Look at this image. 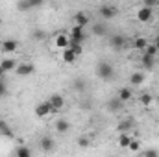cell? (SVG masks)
<instances>
[{
	"label": "cell",
	"instance_id": "obj_1",
	"mask_svg": "<svg viewBox=\"0 0 159 157\" xmlns=\"http://www.w3.org/2000/svg\"><path fill=\"white\" fill-rule=\"evenodd\" d=\"M96 76L100 79H104V81H109V79H113V76H115V67L109 61H100L96 65Z\"/></svg>",
	"mask_w": 159,
	"mask_h": 157
},
{
	"label": "cell",
	"instance_id": "obj_2",
	"mask_svg": "<svg viewBox=\"0 0 159 157\" xmlns=\"http://www.w3.org/2000/svg\"><path fill=\"white\" fill-rule=\"evenodd\" d=\"M98 13H100V17L104 20H111L113 17H117V6H113V4H102L100 9H98Z\"/></svg>",
	"mask_w": 159,
	"mask_h": 157
},
{
	"label": "cell",
	"instance_id": "obj_3",
	"mask_svg": "<svg viewBox=\"0 0 159 157\" xmlns=\"http://www.w3.org/2000/svg\"><path fill=\"white\" fill-rule=\"evenodd\" d=\"M85 28H80V26H72L70 28V34H69V39L74 41V43H80V44H83V41H85Z\"/></svg>",
	"mask_w": 159,
	"mask_h": 157
},
{
	"label": "cell",
	"instance_id": "obj_4",
	"mask_svg": "<svg viewBox=\"0 0 159 157\" xmlns=\"http://www.w3.org/2000/svg\"><path fill=\"white\" fill-rule=\"evenodd\" d=\"M52 113H56V111L52 109V105H50L48 100L37 104V107H35V117H39V118H44V117H48V115H52Z\"/></svg>",
	"mask_w": 159,
	"mask_h": 157
},
{
	"label": "cell",
	"instance_id": "obj_5",
	"mask_svg": "<svg viewBox=\"0 0 159 157\" xmlns=\"http://www.w3.org/2000/svg\"><path fill=\"white\" fill-rule=\"evenodd\" d=\"M109 46H111L113 50H122V48L126 46V37H124L122 34H113V35H109Z\"/></svg>",
	"mask_w": 159,
	"mask_h": 157
},
{
	"label": "cell",
	"instance_id": "obj_6",
	"mask_svg": "<svg viewBox=\"0 0 159 157\" xmlns=\"http://www.w3.org/2000/svg\"><path fill=\"white\" fill-rule=\"evenodd\" d=\"M152 19H154V9L144 7V6H141V7L137 9V20H139V22H150Z\"/></svg>",
	"mask_w": 159,
	"mask_h": 157
},
{
	"label": "cell",
	"instance_id": "obj_7",
	"mask_svg": "<svg viewBox=\"0 0 159 157\" xmlns=\"http://www.w3.org/2000/svg\"><path fill=\"white\" fill-rule=\"evenodd\" d=\"M93 35H96V37H106L107 34H109V26L102 20V22H94L93 24Z\"/></svg>",
	"mask_w": 159,
	"mask_h": 157
},
{
	"label": "cell",
	"instance_id": "obj_8",
	"mask_svg": "<svg viewBox=\"0 0 159 157\" xmlns=\"http://www.w3.org/2000/svg\"><path fill=\"white\" fill-rule=\"evenodd\" d=\"M48 102H50V105H52L54 111H59V109L65 107V98H63L61 94H57V92H56V94H50Z\"/></svg>",
	"mask_w": 159,
	"mask_h": 157
},
{
	"label": "cell",
	"instance_id": "obj_9",
	"mask_svg": "<svg viewBox=\"0 0 159 157\" xmlns=\"http://www.w3.org/2000/svg\"><path fill=\"white\" fill-rule=\"evenodd\" d=\"M39 148L43 152H52L56 148V141L50 135H44V137H41V141H39Z\"/></svg>",
	"mask_w": 159,
	"mask_h": 157
},
{
	"label": "cell",
	"instance_id": "obj_10",
	"mask_svg": "<svg viewBox=\"0 0 159 157\" xmlns=\"http://www.w3.org/2000/svg\"><path fill=\"white\" fill-rule=\"evenodd\" d=\"M17 74L19 76H22V78H26V76H30V74H34L35 72V67L32 65V63H20V65H17Z\"/></svg>",
	"mask_w": 159,
	"mask_h": 157
},
{
	"label": "cell",
	"instance_id": "obj_11",
	"mask_svg": "<svg viewBox=\"0 0 159 157\" xmlns=\"http://www.w3.org/2000/svg\"><path fill=\"white\" fill-rule=\"evenodd\" d=\"M117 128H119L120 133H129V129L135 128V120H133L131 117H128V118H124V120H120Z\"/></svg>",
	"mask_w": 159,
	"mask_h": 157
},
{
	"label": "cell",
	"instance_id": "obj_12",
	"mask_svg": "<svg viewBox=\"0 0 159 157\" xmlns=\"http://www.w3.org/2000/svg\"><path fill=\"white\" fill-rule=\"evenodd\" d=\"M41 4H43L41 0H20V2L17 4V9H20V11H28V9L37 7V6H41Z\"/></svg>",
	"mask_w": 159,
	"mask_h": 157
},
{
	"label": "cell",
	"instance_id": "obj_13",
	"mask_svg": "<svg viewBox=\"0 0 159 157\" xmlns=\"http://www.w3.org/2000/svg\"><path fill=\"white\" fill-rule=\"evenodd\" d=\"M106 107H107V111H109V113H119L120 109L124 107V104H122L119 98L115 96V98H109V100H107V105H106Z\"/></svg>",
	"mask_w": 159,
	"mask_h": 157
},
{
	"label": "cell",
	"instance_id": "obj_14",
	"mask_svg": "<svg viewBox=\"0 0 159 157\" xmlns=\"http://www.w3.org/2000/svg\"><path fill=\"white\" fill-rule=\"evenodd\" d=\"M69 129H70V124H69L67 118H57V120H56V131H57V133L65 135V133H69Z\"/></svg>",
	"mask_w": 159,
	"mask_h": 157
},
{
	"label": "cell",
	"instance_id": "obj_15",
	"mask_svg": "<svg viewBox=\"0 0 159 157\" xmlns=\"http://www.w3.org/2000/svg\"><path fill=\"white\" fill-rule=\"evenodd\" d=\"M17 48H19V43L15 39H6L2 43V52H4V54H11V52H15Z\"/></svg>",
	"mask_w": 159,
	"mask_h": 157
},
{
	"label": "cell",
	"instance_id": "obj_16",
	"mask_svg": "<svg viewBox=\"0 0 159 157\" xmlns=\"http://www.w3.org/2000/svg\"><path fill=\"white\" fill-rule=\"evenodd\" d=\"M117 98H119L122 104H126V102H129V100L133 98V92H131V89H129V87H122V89H119Z\"/></svg>",
	"mask_w": 159,
	"mask_h": 157
},
{
	"label": "cell",
	"instance_id": "obj_17",
	"mask_svg": "<svg viewBox=\"0 0 159 157\" xmlns=\"http://www.w3.org/2000/svg\"><path fill=\"white\" fill-rule=\"evenodd\" d=\"M74 22H76V26H80V28H85L89 24V15L85 11H78L74 15Z\"/></svg>",
	"mask_w": 159,
	"mask_h": 157
},
{
	"label": "cell",
	"instance_id": "obj_18",
	"mask_svg": "<svg viewBox=\"0 0 159 157\" xmlns=\"http://www.w3.org/2000/svg\"><path fill=\"white\" fill-rule=\"evenodd\" d=\"M61 59L65 61V63H69V65H72V63H76V59H78V56L70 50V48H67V50H61Z\"/></svg>",
	"mask_w": 159,
	"mask_h": 157
},
{
	"label": "cell",
	"instance_id": "obj_19",
	"mask_svg": "<svg viewBox=\"0 0 159 157\" xmlns=\"http://www.w3.org/2000/svg\"><path fill=\"white\" fill-rule=\"evenodd\" d=\"M69 44H70V39H69V35H67V34H59V35L56 37V46H57V48L67 50V48H69Z\"/></svg>",
	"mask_w": 159,
	"mask_h": 157
},
{
	"label": "cell",
	"instance_id": "obj_20",
	"mask_svg": "<svg viewBox=\"0 0 159 157\" xmlns=\"http://www.w3.org/2000/svg\"><path fill=\"white\" fill-rule=\"evenodd\" d=\"M141 65H143L146 70H154V67H156V57H150V56L143 54V56H141Z\"/></svg>",
	"mask_w": 159,
	"mask_h": 157
},
{
	"label": "cell",
	"instance_id": "obj_21",
	"mask_svg": "<svg viewBox=\"0 0 159 157\" xmlns=\"http://www.w3.org/2000/svg\"><path fill=\"white\" fill-rule=\"evenodd\" d=\"M0 67H2V70H4V72H11V70H15V69H17V63H15V59L6 57V59H2V61H0Z\"/></svg>",
	"mask_w": 159,
	"mask_h": 157
},
{
	"label": "cell",
	"instance_id": "obj_22",
	"mask_svg": "<svg viewBox=\"0 0 159 157\" xmlns=\"http://www.w3.org/2000/svg\"><path fill=\"white\" fill-rule=\"evenodd\" d=\"M129 83H131L133 87L143 85V83H144V74H143V72H133V74L129 76Z\"/></svg>",
	"mask_w": 159,
	"mask_h": 157
},
{
	"label": "cell",
	"instance_id": "obj_23",
	"mask_svg": "<svg viewBox=\"0 0 159 157\" xmlns=\"http://www.w3.org/2000/svg\"><path fill=\"white\" fill-rule=\"evenodd\" d=\"M0 133L4 135V137H13V129H11V126L6 122V120H0Z\"/></svg>",
	"mask_w": 159,
	"mask_h": 157
},
{
	"label": "cell",
	"instance_id": "obj_24",
	"mask_svg": "<svg viewBox=\"0 0 159 157\" xmlns=\"http://www.w3.org/2000/svg\"><path fill=\"white\" fill-rule=\"evenodd\" d=\"M146 46H148V39L146 37H137V39L133 41V48L139 50V52H144Z\"/></svg>",
	"mask_w": 159,
	"mask_h": 157
},
{
	"label": "cell",
	"instance_id": "obj_25",
	"mask_svg": "<svg viewBox=\"0 0 159 157\" xmlns=\"http://www.w3.org/2000/svg\"><path fill=\"white\" fill-rule=\"evenodd\" d=\"M15 157H32V150H30L28 146L20 144V146L17 148V152H15Z\"/></svg>",
	"mask_w": 159,
	"mask_h": 157
},
{
	"label": "cell",
	"instance_id": "obj_26",
	"mask_svg": "<svg viewBox=\"0 0 159 157\" xmlns=\"http://www.w3.org/2000/svg\"><path fill=\"white\" fill-rule=\"evenodd\" d=\"M129 142H131L129 133H120V135H119V146H120V148H128V146H129Z\"/></svg>",
	"mask_w": 159,
	"mask_h": 157
},
{
	"label": "cell",
	"instance_id": "obj_27",
	"mask_svg": "<svg viewBox=\"0 0 159 157\" xmlns=\"http://www.w3.org/2000/svg\"><path fill=\"white\" fill-rule=\"evenodd\" d=\"M32 39L44 41V39H46V32H44V30H41V28H35V30L32 32Z\"/></svg>",
	"mask_w": 159,
	"mask_h": 157
},
{
	"label": "cell",
	"instance_id": "obj_28",
	"mask_svg": "<svg viewBox=\"0 0 159 157\" xmlns=\"http://www.w3.org/2000/svg\"><path fill=\"white\" fill-rule=\"evenodd\" d=\"M69 48H70V50H72V52H74V54H76V56H81V54H83V46H81V44H80V43H74V41H70V44H69Z\"/></svg>",
	"mask_w": 159,
	"mask_h": 157
},
{
	"label": "cell",
	"instance_id": "obj_29",
	"mask_svg": "<svg viewBox=\"0 0 159 157\" xmlns=\"http://www.w3.org/2000/svg\"><path fill=\"white\" fill-rule=\"evenodd\" d=\"M139 102H141L143 105H150V104L154 102V96H152V94H148V92H144V94H141V96H139Z\"/></svg>",
	"mask_w": 159,
	"mask_h": 157
},
{
	"label": "cell",
	"instance_id": "obj_30",
	"mask_svg": "<svg viewBox=\"0 0 159 157\" xmlns=\"http://www.w3.org/2000/svg\"><path fill=\"white\" fill-rule=\"evenodd\" d=\"M157 52H159L157 48H156L152 43H148V46L144 48V52H143V54H146V56H150V57H156V56H157Z\"/></svg>",
	"mask_w": 159,
	"mask_h": 157
},
{
	"label": "cell",
	"instance_id": "obj_31",
	"mask_svg": "<svg viewBox=\"0 0 159 157\" xmlns=\"http://www.w3.org/2000/svg\"><path fill=\"white\" fill-rule=\"evenodd\" d=\"M85 87H87V81H85L83 78H76L74 79V89H76V91L81 92V91H85Z\"/></svg>",
	"mask_w": 159,
	"mask_h": 157
},
{
	"label": "cell",
	"instance_id": "obj_32",
	"mask_svg": "<svg viewBox=\"0 0 159 157\" xmlns=\"http://www.w3.org/2000/svg\"><path fill=\"white\" fill-rule=\"evenodd\" d=\"M139 148H141V142H139V141H135V139H131V142H129L128 150H131V152H139Z\"/></svg>",
	"mask_w": 159,
	"mask_h": 157
},
{
	"label": "cell",
	"instance_id": "obj_33",
	"mask_svg": "<svg viewBox=\"0 0 159 157\" xmlns=\"http://www.w3.org/2000/svg\"><path fill=\"white\" fill-rule=\"evenodd\" d=\"M7 94V83L4 81V78H0V98Z\"/></svg>",
	"mask_w": 159,
	"mask_h": 157
},
{
	"label": "cell",
	"instance_id": "obj_34",
	"mask_svg": "<svg viewBox=\"0 0 159 157\" xmlns=\"http://www.w3.org/2000/svg\"><path fill=\"white\" fill-rule=\"evenodd\" d=\"M91 144V141L87 139V137H78V146L80 148H87Z\"/></svg>",
	"mask_w": 159,
	"mask_h": 157
},
{
	"label": "cell",
	"instance_id": "obj_35",
	"mask_svg": "<svg viewBox=\"0 0 159 157\" xmlns=\"http://www.w3.org/2000/svg\"><path fill=\"white\" fill-rule=\"evenodd\" d=\"M143 157H159V152L156 150V148H150V150H146L144 152V155Z\"/></svg>",
	"mask_w": 159,
	"mask_h": 157
},
{
	"label": "cell",
	"instance_id": "obj_36",
	"mask_svg": "<svg viewBox=\"0 0 159 157\" xmlns=\"http://www.w3.org/2000/svg\"><path fill=\"white\" fill-rule=\"evenodd\" d=\"M143 6H144V7H150V9H154V7L157 6V0H143Z\"/></svg>",
	"mask_w": 159,
	"mask_h": 157
},
{
	"label": "cell",
	"instance_id": "obj_37",
	"mask_svg": "<svg viewBox=\"0 0 159 157\" xmlns=\"http://www.w3.org/2000/svg\"><path fill=\"white\" fill-rule=\"evenodd\" d=\"M152 44H154V46H156V48H157V50H159V34H157V35H156V41H154Z\"/></svg>",
	"mask_w": 159,
	"mask_h": 157
},
{
	"label": "cell",
	"instance_id": "obj_38",
	"mask_svg": "<svg viewBox=\"0 0 159 157\" xmlns=\"http://www.w3.org/2000/svg\"><path fill=\"white\" fill-rule=\"evenodd\" d=\"M4 74H6V72H4V70H2V67H0V78H4Z\"/></svg>",
	"mask_w": 159,
	"mask_h": 157
},
{
	"label": "cell",
	"instance_id": "obj_39",
	"mask_svg": "<svg viewBox=\"0 0 159 157\" xmlns=\"http://www.w3.org/2000/svg\"><path fill=\"white\" fill-rule=\"evenodd\" d=\"M0 26H2V19H0Z\"/></svg>",
	"mask_w": 159,
	"mask_h": 157
},
{
	"label": "cell",
	"instance_id": "obj_40",
	"mask_svg": "<svg viewBox=\"0 0 159 157\" xmlns=\"http://www.w3.org/2000/svg\"><path fill=\"white\" fill-rule=\"evenodd\" d=\"M109 157H115V155H109Z\"/></svg>",
	"mask_w": 159,
	"mask_h": 157
}]
</instances>
